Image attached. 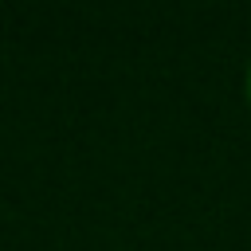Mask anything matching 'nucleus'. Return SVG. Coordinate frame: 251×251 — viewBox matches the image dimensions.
<instances>
[{
	"instance_id": "f257e3e1",
	"label": "nucleus",
	"mask_w": 251,
	"mask_h": 251,
	"mask_svg": "<svg viewBox=\"0 0 251 251\" xmlns=\"http://www.w3.org/2000/svg\"><path fill=\"white\" fill-rule=\"evenodd\" d=\"M243 90H247V106H251V63H247V78H243Z\"/></svg>"
}]
</instances>
